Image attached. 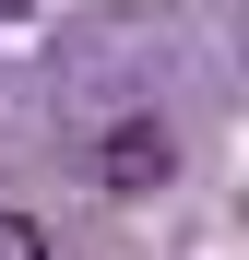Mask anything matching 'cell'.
Segmentation results:
<instances>
[{
	"mask_svg": "<svg viewBox=\"0 0 249 260\" xmlns=\"http://www.w3.org/2000/svg\"><path fill=\"white\" fill-rule=\"evenodd\" d=\"M166 166H178L166 118H119L107 142H95V178H107V189H166Z\"/></svg>",
	"mask_w": 249,
	"mask_h": 260,
	"instance_id": "obj_1",
	"label": "cell"
},
{
	"mask_svg": "<svg viewBox=\"0 0 249 260\" xmlns=\"http://www.w3.org/2000/svg\"><path fill=\"white\" fill-rule=\"evenodd\" d=\"M0 260H48V225L36 213H0Z\"/></svg>",
	"mask_w": 249,
	"mask_h": 260,
	"instance_id": "obj_2",
	"label": "cell"
},
{
	"mask_svg": "<svg viewBox=\"0 0 249 260\" xmlns=\"http://www.w3.org/2000/svg\"><path fill=\"white\" fill-rule=\"evenodd\" d=\"M0 12H24V0H0Z\"/></svg>",
	"mask_w": 249,
	"mask_h": 260,
	"instance_id": "obj_3",
	"label": "cell"
}]
</instances>
